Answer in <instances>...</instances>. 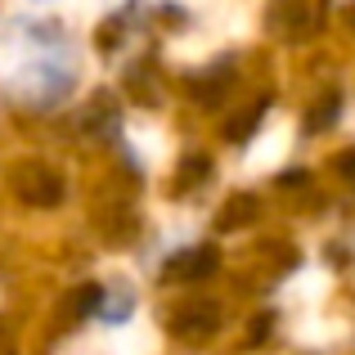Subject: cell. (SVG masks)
Returning <instances> with one entry per match:
<instances>
[{
    "instance_id": "10",
    "label": "cell",
    "mask_w": 355,
    "mask_h": 355,
    "mask_svg": "<svg viewBox=\"0 0 355 355\" xmlns=\"http://www.w3.org/2000/svg\"><path fill=\"white\" fill-rule=\"evenodd\" d=\"M333 171H338L342 184H351V189H355V148H351V153H338V157H333Z\"/></svg>"
},
{
    "instance_id": "3",
    "label": "cell",
    "mask_w": 355,
    "mask_h": 355,
    "mask_svg": "<svg viewBox=\"0 0 355 355\" xmlns=\"http://www.w3.org/2000/svg\"><path fill=\"white\" fill-rule=\"evenodd\" d=\"M216 266H220V252L211 248V243H198V248L175 252V257L166 261L162 279H171V284H198V279L216 275Z\"/></svg>"
},
{
    "instance_id": "8",
    "label": "cell",
    "mask_w": 355,
    "mask_h": 355,
    "mask_svg": "<svg viewBox=\"0 0 355 355\" xmlns=\"http://www.w3.org/2000/svg\"><path fill=\"white\" fill-rule=\"evenodd\" d=\"M207 171H211V162H207V157H189V162L180 166V189H193V184H198Z\"/></svg>"
},
{
    "instance_id": "2",
    "label": "cell",
    "mask_w": 355,
    "mask_h": 355,
    "mask_svg": "<svg viewBox=\"0 0 355 355\" xmlns=\"http://www.w3.org/2000/svg\"><path fill=\"white\" fill-rule=\"evenodd\" d=\"M14 189H18V198L32 202V207H54V202L63 198L59 171H50V166H41V162L18 166V171H14Z\"/></svg>"
},
{
    "instance_id": "6",
    "label": "cell",
    "mask_w": 355,
    "mask_h": 355,
    "mask_svg": "<svg viewBox=\"0 0 355 355\" xmlns=\"http://www.w3.org/2000/svg\"><path fill=\"white\" fill-rule=\"evenodd\" d=\"M266 108H270V99H257V104H252L248 113H239L234 121H225V139H230V144H243V139H248L252 130L261 126V117H266Z\"/></svg>"
},
{
    "instance_id": "9",
    "label": "cell",
    "mask_w": 355,
    "mask_h": 355,
    "mask_svg": "<svg viewBox=\"0 0 355 355\" xmlns=\"http://www.w3.org/2000/svg\"><path fill=\"white\" fill-rule=\"evenodd\" d=\"M99 297H104V293H99L95 284H86V288H81L77 297H72V315H90V311L99 306Z\"/></svg>"
},
{
    "instance_id": "5",
    "label": "cell",
    "mask_w": 355,
    "mask_h": 355,
    "mask_svg": "<svg viewBox=\"0 0 355 355\" xmlns=\"http://www.w3.org/2000/svg\"><path fill=\"white\" fill-rule=\"evenodd\" d=\"M257 211H261V202L252 198V193H234V198L220 207V216H216V230H239V225H252L257 220Z\"/></svg>"
},
{
    "instance_id": "11",
    "label": "cell",
    "mask_w": 355,
    "mask_h": 355,
    "mask_svg": "<svg viewBox=\"0 0 355 355\" xmlns=\"http://www.w3.org/2000/svg\"><path fill=\"white\" fill-rule=\"evenodd\" d=\"M270 324H275V320H270V315H261V320H257V329H252V338H248V342H261V338H266V333H270Z\"/></svg>"
},
{
    "instance_id": "1",
    "label": "cell",
    "mask_w": 355,
    "mask_h": 355,
    "mask_svg": "<svg viewBox=\"0 0 355 355\" xmlns=\"http://www.w3.org/2000/svg\"><path fill=\"white\" fill-rule=\"evenodd\" d=\"M324 18V0H275L270 5V27L284 41H306Z\"/></svg>"
},
{
    "instance_id": "12",
    "label": "cell",
    "mask_w": 355,
    "mask_h": 355,
    "mask_svg": "<svg viewBox=\"0 0 355 355\" xmlns=\"http://www.w3.org/2000/svg\"><path fill=\"white\" fill-rule=\"evenodd\" d=\"M302 180H306V171H288V175H279V184H288V189H297Z\"/></svg>"
},
{
    "instance_id": "4",
    "label": "cell",
    "mask_w": 355,
    "mask_h": 355,
    "mask_svg": "<svg viewBox=\"0 0 355 355\" xmlns=\"http://www.w3.org/2000/svg\"><path fill=\"white\" fill-rule=\"evenodd\" d=\"M216 329H220V306H211V302H189V306H180V311L171 315L175 338L198 342V338H211Z\"/></svg>"
},
{
    "instance_id": "7",
    "label": "cell",
    "mask_w": 355,
    "mask_h": 355,
    "mask_svg": "<svg viewBox=\"0 0 355 355\" xmlns=\"http://www.w3.org/2000/svg\"><path fill=\"white\" fill-rule=\"evenodd\" d=\"M338 113H342V95H338V90H329V95L306 113V130H329L333 121H338Z\"/></svg>"
},
{
    "instance_id": "13",
    "label": "cell",
    "mask_w": 355,
    "mask_h": 355,
    "mask_svg": "<svg viewBox=\"0 0 355 355\" xmlns=\"http://www.w3.org/2000/svg\"><path fill=\"white\" fill-rule=\"evenodd\" d=\"M351 18H355V9H351Z\"/></svg>"
}]
</instances>
